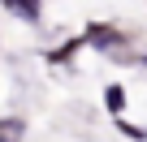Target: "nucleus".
<instances>
[{"instance_id": "obj_1", "label": "nucleus", "mask_w": 147, "mask_h": 142, "mask_svg": "<svg viewBox=\"0 0 147 142\" xmlns=\"http://www.w3.org/2000/svg\"><path fill=\"white\" fill-rule=\"evenodd\" d=\"M5 9L22 22H39V0H5Z\"/></svg>"}, {"instance_id": "obj_2", "label": "nucleus", "mask_w": 147, "mask_h": 142, "mask_svg": "<svg viewBox=\"0 0 147 142\" xmlns=\"http://www.w3.org/2000/svg\"><path fill=\"white\" fill-rule=\"evenodd\" d=\"M22 133H26L22 116H0V142H22Z\"/></svg>"}, {"instance_id": "obj_4", "label": "nucleus", "mask_w": 147, "mask_h": 142, "mask_svg": "<svg viewBox=\"0 0 147 142\" xmlns=\"http://www.w3.org/2000/svg\"><path fill=\"white\" fill-rule=\"evenodd\" d=\"M121 133H130L134 142H147V129H143V125H125V121H121Z\"/></svg>"}, {"instance_id": "obj_5", "label": "nucleus", "mask_w": 147, "mask_h": 142, "mask_svg": "<svg viewBox=\"0 0 147 142\" xmlns=\"http://www.w3.org/2000/svg\"><path fill=\"white\" fill-rule=\"evenodd\" d=\"M143 65H147V52H143Z\"/></svg>"}, {"instance_id": "obj_3", "label": "nucleus", "mask_w": 147, "mask_h": 142, "mask_svg": "<svg viewBox=\"0 0 147 142\" xmlns=\"http://www.w3.org/2000/svg\"><path fill=\"white\" fill-rule=\"evenodd\" d=\"M104 103H108L113 116H121V112H125V91H121V86H104Z\"/></svg>"}]
</instances>
